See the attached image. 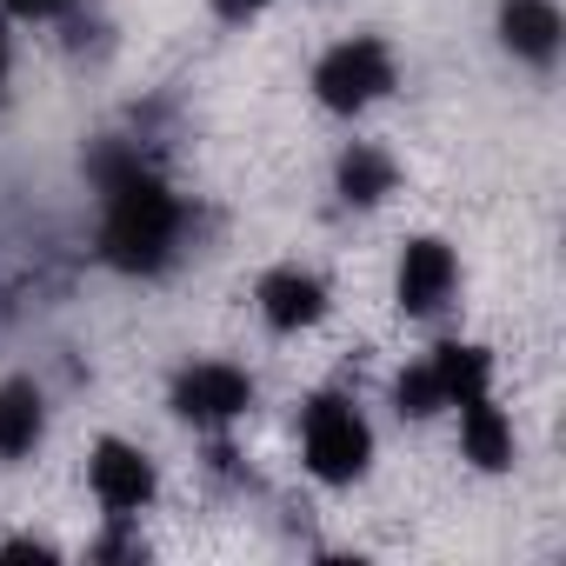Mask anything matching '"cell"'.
I'll list each match as a JSON object with an SVG mask.
<instances>
[{
  "mask_svg": "<svg viewBox=\"0 0 566 566\" xmlns=\"http://www.w3.org/2000/svg\"><path fill=\"white\" fill-rule=\"evenodd\" d=\"M301 460L321 486H354L374 467V427L347 394H314L301 407Z\"/></svg>",
  "mask_w": 566,
  "mask_h": 566,
  "instance_id": "obj_2",
  "label": "cell"
},
{
  "mask_svg": "<svg viewBox=\"0 0 566 566\" xmlns=\"http://www.w3.org/2000/svg\"><path fill=\"white\" fill-rule=\"evenodd\" d=\"M260 8H266V0H213V14H220V21H253Z\"/></svg>",
  "mask_w": 566,
  "mask_h": 566,
  "instance_id": "obj_17",
  "label": "cell"
},
{
  "mask_svg": "<svg viewBox=\"0 0 566 566\" xmlns=\"http://www.w3.org/2000/svg\"><path fill=\"white\" fill-rule=\"evenodd\" d=\"M394 87H400V61H394V48L380 34H347L314 61V101L327 114H340V120L380 107Z\"/></svg>",
  "mask_w": 566,
  "mask_h": 566,
  "instance_id": "obj_3",
  "label": "cell"
},
{
  "mask_svg": "<svg viewBox=\"0 0 566 566\" xmlns=\"http://www.w3.org/2000/svg\"><path fill=\"white\" fill-rule=\"evenodd\" d=\"M8 74H14V34H8V21H0V87H8Z\"/></svg>",
  "mask_w": 566,
  "mask_h": 566,
  "instance_id": "obj_18",
  "label": "cell"
},
{
  "mask_svg": "<svg viewBox=\"0 0 566 566\" xmlns=\"http://www.w3.org/2000/svg\"><path fill=\"white\" fill-rule=\"evenodd\" d=\"M167 407H174L187 427L220 433V427H233V420H247V413H253V374H247V367H233V360H193V367H180V374H174Z\"/></svg>",
  "mask_w": 566,
  "mask_h": 566,
  "instance_id": "obj_4",
  "label": "cell"
},
{
  "mask_svg": "<svg viewBox=\"0 0 566 566\" xmlns=\"http://www.w3.org/2000/svg\"><path fill=\"white\" fill-rule=\"evenodd\" d=\"M400 187V160L380 140H347V154L334 160V193L347 207H380Z\"/></svg>",
  "mask_w": 566,
  "mask_h": 566,
  "instance_id": "obj_10",
  "label": "cell"
},
{
  "mask_svg": "<svg viewBox=\"0 0 566 566\" xmlns=\"http://www.w3.org/2000/svg\"><path fill=\"white\" fill-rule=\"evenodd\" d=\"M453 294H460V260H453V247L440 233H413L400 247V266H394V307L407 321H433V314L453 307Z\"/></svg>",
  "mask_w": 566,
  "mask_h": 566,
  "instance_id": "obj_6",
  "label": "cell"
},
{
  "mask_svg": "<svg viewBox=\"0 0 566 566\" xmlns=\"http://www.w3.org/2000/svg\"><path fill=\"white\" fill-rule=\"evenodd\" d=\"M453 413H460V460L480 467V473H506L513 467V420L500 413V400L493 394H473Z\"/></svg>",
  "mask_w": 566,
  "mask_h": 566,
  "instance_id": "obj_9",
  "label": "cell"
},
{
  "mask_svg": "<svg viewBox=\"0 0 566 566\" xmlns=\"http://www.w3.org/2000/svg\"><path fill=\"white\" fill-rule=\"evenodd\" d=\"M87 493H94V506H101L107 520H140V513L154 506V493H160V467L147 460V447L107 433V440H94V453H87Z\"/></svg>",
  "mask_w": 566,
  "mask_h": 566,
  "instance_id": "obj_5",
  "label": "cell"
},
{
  "mask_svg": "<svg viewBox=\"0 0 566 566\" xmlns=\"http://www.w3.org/2000/svg\"><path fill=\"white\" fill-rule=\"evenodd\" d=\"M0 8H8L14 21H61L74 0H0Z\"/></svg>",
  "mask_w": 566,
  "mask_h": 566,
  "instance_id": "obj_15",
  "label": "cell"
},
{
  "mask_svg": "<svg viewBox=\"0 0 566 566\" xmlns=\"http://www.w3.org/2000/svg\"><path fill=\"white\" fill-rule=\"evenodd\" d=\"M48 433V400L34 380H0V460H28Z\"/></svg>",
  "mask_w": 566,
  "mask_h": 566,
  "instance_id": "obj_11",
  "label": "cell"
},
{
  "mask_svg": "<svg viewBox=\"0 0 566 566\" xmlns=\"http://www.w3.org/2000/svg\"><path fill=\"white\" fill-rule=\"evenodd\" d=\"M87 174L101 187V260L140 280L167 273L187 240V200L120 140H101Z\"/></svg>",
  "mask_w": 566,
  "mask_h": 566,
  "instance_id": "obj_1",
  "label": "cell"
},
{
  "mask_svg": "<svg viewBox=\"0 0 566 566\" xmlns=\"http://www.w3.org/2000/svg\"><path fill=\"white\" fill-rule=\"evenodd\" d=\"M493 28H500V48L526 67H553L566 48V21H559L553 0H500Z\"/></svg>",
  "mask_w": 566,
  "mask_h": 566,
  "instance_id": "obj_8",
  "label": "cell"
},
{
  "mask_svg": "<svg viewBox=\"0 0 566 566\" xmlns=\"http://www.w3.org/2000/svg\"><path fill=\"white\" fill-rule=\"evenodd\" d=\"M253 307H260V321L273 334H307V327L327 321L334 287H327L314 266H273V273L253 280Z\"/></svg>",
  "mask_w": 566,
  "mask_h": 566,
  "instance_id": "obj_7",
  "label": "cell"
},
{
  "mask_svg": "<svg viewBox=\"0 0 566 566\" xmlns=\"http://www.w3.org/2000/svg\"><path fill=\"white\" fill-rule=\"evenodd\" d=\"M94 559H147V539L134 533V520H114V533L94 546Z\"/></svg>",
  "mask_w": 566,
  "mask_h": 566,
  "instance_id": "obj_14",
  "label": "cell"
},
{
  "mask_svg": "<svg viewBox=\"0 0 566 566\" xmlns=\"http://www.w3.org/2000/svg\"><path fill=\"white\" fill-rule=\"evenodd\" d=\"M427 360H433V374H440L447 407H460V400H473V394H493V354H486L480 340H440Z\"/></svg>",
  "mask_w": 566,
  "mask_h": 566,
  "instance_id": "obj_12",
  "label": "cell"
},
{
  "mask_svg": "<svg viewBox=\"0 0 566 566\" xmlns=\"http://www.w3.org/2000/svg\"><path fill=\"white\" fill-rule=\"evenodd\" d=\"M0 559H54V546L48 539H8V546H0Z\"/></svg>",
  "mask_w": 566,
  "mask_h": 566,
  "instance_id": "obj_16",
  "label": "cell"
},
{
  "mask_svg": "<svg viewBox=\"0 0 566 566\" xmlns=\"http://www.w3.org/2000/svg\"><path fill=\"white\" fill-rule=\"evenodd\" d=\"M394 407H400L407 420H433V413H447V394H440L433 360H413V367L394 380Z\"/></svg>",
  "mask_w": 566,
  "mask_h": 566,
  "instance_id": "obj_13",
  "label": "cell"
}]
</instances>
